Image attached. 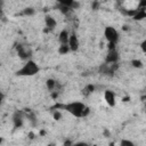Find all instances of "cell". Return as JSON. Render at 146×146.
I'll list each match as a JSON object with an SVG mask.
<instances>
[{"label":"cell","instance_id":"obj_17","mask_svg":"<svg viewBox=\"0 0 146 146\" xmlns=\"http://www.w3.org/2000/svg\"><path fill=\"white\" fill-rule=\"evenodd\" d=\"M23 14L24 15H32V14H34V9L33 8H25L23 10Z\"/></svg>","mask_w":146,"mask_h":146},{"label":"cell","instance_id":"obj_21","mask_svg":"<svg viewBox=\"0 0 146 146\" xmlns=\"http://www.w3.org/2000/svg\"><path fill=\"white\" fill-rule=\"evenodd\" d=\"M98 5H99L98 2H94V3H92V6H94V9H97V7H98Z\"/></svg>","mask_w":146,"mask_h":146},{"label":"cell","instance_id":"obj_2","mask_svg":"<svg viewBox=\"0 0 146 146\" xmlns=\"http://www.w3.org/2000/svg\"><path fill=\"white\" fill-rule=\"evenodd\" d=\"M39 66H38V64L35 63V62H33V60H27L17 72H16V74L18 75V76H32V75H35L38 72H39Z\"/></svg>","mask_w":146,"mask_h":146},{"label":"cell","instance_id":"obj_12","mask_svg":"<svg viewBox=\"0 0 146 146\" xmlns=\"http://www.w3.org/2000/svg\"><path fill=\"white\" fill-rule=\"evenodd\" d=\"M94 90H95V86L94 84H87L83 89H82V95L84 96V97H88L89 95H91L92 92H94Z\"/></svg>","mask_w":146,"mask_h":146},{"label":"cell","instance_id":"obj_4","mask_svg":"<svg viewBox=\"0 0 146 146\" xmlns=\"http://www.w3.org/2000/svg\"><path fill=\"white\" fill-rule=\"evenodd\" d=\"M17 54L22 59H29L32 55V51L26 44H18L17 46Z\"/></svg>","mask_w":146,"mask_h":146},{"label":"cell","instance_id":"obj_19","mask_svg":"<svg viewBox=\"0 0 146 146\" xmlns=\"http://www.w3.org/2000/svg\"><path fill=\"white\" fill-rule=\"evenodd\" d=\"M140 48H141V50L146 54V40H144L143 42H141V44H140Z\"/></svg>","mask_w":146,"mask_h":146},{"label":"cell","instance_id":"obj_23","mask_svg":"<svg viewBox=\"0 0 146 146\" xmlns=\"http://www.w3.org/2000/svg\"><path fill=\"white\" fill-rule=\"evenodd\" d=\"M110 146H114V144H113V143H111V145H110Z\"/></svg>","mask_w":146,"mask_h":146},{"label":"cell","instance_id":"obj_20","mask_svg":"<svg viewBox=\"0 0 146 146\" xmlns=\"http://www.w3.org/2000/svg\"><path fill=\"white\" fill-rule=\"evenodd\" d=\"M64 145H65V146H73V145L71 144V141H70V140H67V141H65V144H64Z\"/></svg>","mask_w":146,"mask_h":146},{"label":"cell","instance_id":"obj_3","mask_svg":"<svg viewBox=\"0 0 146 146\" xmlns=\"http://www.w3.org/2000/svg\"><path fill=\"white\" fill-rule=\"evenodd\" d=\"M104 35H105V39L107 40L108 43L116 44L119 41V33H117L116 29L113 26H106L104 30Z\"/></svg>","mask_w":146,"mask_h":146},{"label":"cell","instance_id":"obj_13","mask_svg":"<svg viewBox=\"0 0 146 146\" xmlns=\"http://www.w3.org/2000/svg\"><path fill=\"white\" fill-rule=\"evenodd\" d=\"M132 18L136 19V21H140V19H143V18H146V11L137 9V13L135 14V16H133Z\"/></svg>","mask_w":146,"mask_h":146},{"label":"cell","instance_id":"obj_8","mask_svg":"<svg viewBox=\"0 0 146 146\" xmlns=\"http://www.w3.org/2000/svg\"><path fill=\"white\" fill-rule=\"evenodd\" d=\"M23 121H24V116H23V113L17 111L14 113L13 115V123H14V127L15 128H21L23 125Z\"/></svg>","mask_w":146,"mask_h":146},{"label":"cell","instance_id":"obj_1","mask_svg":"<svg viewBox=\"0 0 146 146\" xmlns=\"http://www.w3.org/2000/svg\"><path fill=\"white\" fill-rule=\"evenodd\" d=\"M55 108H62L75 117H83L89 114V108L81 102H72L68 104H58Z\"/></svg>","mask_w":146,"mask_h":146},{"label":"cell","instance_id":"obj_14","mask_svg":"<svg viewBox=\"0 0 146 146\" xmlns=\"http://www.w3.org/2000/svg\"><path fill=\"white\" fill-rule=\"evenodd\" d=\"M70 51V47L68 44H60L59 46V49H58V52L60 55H64V54H67Z\"/></svg>","mask_w":146,"mask_h":146},{"label":"cell","instance_id":"obj_16","mask_svg":"<svg viewBox=\"0 0 146 146\" xmlns=\"http://www.w3.org/2000/svg\"><path fill=\"white\" fill-rule=\"evenodd\" d=\"M120 146H135V144L129 139H122L120 141Z\"/></svg>","mask_w":146,"mask_h":146},{"label":"cell","instance_id":"obj_6","mask_svg":"<svg viewBox=\"0 0 146 146\" xmlns=\"http://www.w3.org/2000/svg\"><path fill=\"white\" fill-rule=\"evenodd\" d=\"M104 99L106 102V104L111 107L115 106V95L112 90H105L104 92Z\"/></svg>","mask_w":146,"mask_h":146},{"label":"cell","instance_id":"obj_9","mask_svg":"<svg viewBox=\"0 0 146 146\" xmlns=\"http://www.w3.org/2000/svg\"><path fill=\"white\" fill-rule=\"evenodd\" d=\"M68 39H70L68 32L66 30H62L58 35V40H59L60 44H68Z\"/></svg>","mask_w":146,"mask_h":146},{"label":"cell","instance_id":"obj_5","mask_svg":"<svg viewBox=\"0 0 146 146\" xmlns=\"http://www.w3.org/2000/svg\"><path fill=\"white\" fill-rule=\"evenodd\" d=\"M119 60V52L116 49H112L107 51V55L105 57V62L106 64H116Z\"/></svg>","mask_w":146,"mask_h":146},{"label":"cell","instance_id":"obj_22","mask_svg":"<svg viewBox=\"0 0 146 146\" xmlns=\"http://www.w3.org/2000/svg\"><path fill=\"white\" fill-rule=\"evenodd\" d=\"M48 146H56V145H55V144H49Z\"/></svg>","mask_w":146,"mask_h":146},{"label":"cell","instance_id":"obj_18","mask_svg":"<svg viewBox=\"0 0 146 146\" xmlns=\"http://www.w3.org/2000/svg\"><path fill=\"white\" fill-rule=\"evenodd\" d=\"M54 119H55L56 121L60 120V119H62V113H60L59 111H55V112H54Z\"/></svg>","mask_w":146,"mask_h":146},{"label":"cell","instance_id":"obj_11","mask_svg":"<svg viewBox=\"0 0 146 146\" xmlns=\"http://www.w3.org/2000/svg\"><path fill=\"white\" fill-rule=\"evenodd\" d=\"M44 22H46L47 27H48V29H50V30H51V29H54V27H56V25H57V23H56L55 18H52L51 16H46Z\"/></svg>","mask_w":146,"mask_h":146},{"label":"cell","instance_id":"obj_7","mask_svg":"<svg viewBox=\"0 0 146 146\" xmlns=\"http://www.w3.org/2000/svg\"><path fill=\"white\" fill-rule=\"evenodd\" d=\"M68 47L71 51H76L79 49V39L75 33H72L68 39Z\"/></svg>","mask_w":146,"mask_h":146},{"label":"cell","instance_id":"obj_15","mask_svg":"<svg viewBox=\"0 0 146 146\" xmlns=\"http://www.w3.org/2000/svg\"><path fill=\"white\" fill-rule=\"evenodd\" d=\"M131 65H132L133 67H137V68L143 67V63H141L140 59H132V60H131Z\"/></svg>","mask_w":146,"mask_h":146},{"label":"cell","instance_id":"obj_10","mask_svg":"<svg viewBox=\"0 0 146 146\" xmlns=\"http://www.w3.org/2000/svg\"><path fill=\"white\" fill-rule=\"evenodd\" d=\"M46 86H47V88H48V90L49 91H51V92H54V91H57V82L54 80V79H48L47 81H46Z\"/></svg>","mask_w":146,"mask_h":146}]
</instances>
